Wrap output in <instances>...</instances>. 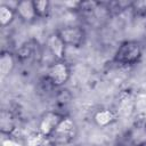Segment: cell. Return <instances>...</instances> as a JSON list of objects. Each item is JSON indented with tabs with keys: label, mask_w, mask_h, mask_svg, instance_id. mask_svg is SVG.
Returning a JSON list of instances; mask_svg holds the SVG:
<instances>
[{
	"label": "cell",
	"mask_w": 146,
	"mask_h": 146,
	"mask_svg": "<svg viewBox=\"0 0 146 146\" xmlns=\"http://www.w3.org/2000/svg\"><path fill=\"white\" fill-rule=\"evenodd\" d=\"M144 54L143 44L137 40H124L113 55V63L123 67H131L140 63Z\"/></svg>",
	"instance_id": "1"
},
{
	"label": "cell",
	"mask_w": 146,
	"mask_h": 146,
	"mask_svg": "<svg viewBox=\"0 0 146 146\" xmlns=\"http://www.w3.org/2000/svg\"><path fill=\"white\" fill-rule=\"evenodd\" d=\"M78 137V124L68 115H65L49 140L56 146H68Z\"/></svg>",
	"instance_id": "2"
},
{
	"label": "cell",
	"mask_w": 146,
	"mask_h": 146,
	"mask_svg": "<svg viewBox=\"0 0 146 146\" xmlns=\"http://www.w3.org/2000/svg\"><path fill=\"white\" fill-rule=\"evenodd\" d=\"M71 66L66 60H54L46 71L44 79L52 88H63L71 79Z\"/></svg>",
	"instance_id": "3"
},
{
	"label": "cell",
	"mask_w": 146,
	"mask_h": 146,
	"mask_svg": "<svg viewBox=\"0 0 146 146\" xmlns=\"http://www.w3.org/2000/svg\"><path fill=\"white\" fill-rule=\"evenodd\" d=\"M66 47L81 48L87 41V32L81 25H64L56 30Z\"/></svg>",
	"instance_id": "4"
},
{
	"label": "cell",
	"mask_w": 146,
	"mask_h": 146,
	"mask_svg": "<svg viewBox=\"0 0 146 146\" xmlns=\"http://www.w3.org/2000/svg\"><path fill=\"white\" fill-rule=\"evenodd\" d=\"M64 116H65V114H63L58 111H55V110H49V111H46L44 113H42L38 121L39 135L43 138L49 139L51 137V135L54 133V131L56 130V128L58 127V124L64 119Z\"/></svg>",
	"instance_id": "5"
},
{
	"label": "cell",
	"mask_w": 146,
	"mask_h": 146,
	"mask_svg": "<svg viewBox=\"0 0 146 146\" xmlns=\"http://www.w3.org/2000/svg\"><path fill=\"white\" fill-rule=\"evenodd\" d=\"M125 140L130 146H146V120L135 121L125 132Z\"/></svg>",
	"instance_id": "6"
},
{
	"label": "cell",
	"mask_w": 146,
	"mask_h": 146,
	"mask_svg": "<svg viewBox=\"0 0 146 146\" xmlns=\"http://www.w3.org/2000/svg\"><path fill=\"white\" fill-rule=\"evenodd\" d=\"M119 117L120 116L116 110H113L110 107H99L94 111L91 116L94 124L100 129H105L113 125L119 121Z\"/></svg>",
	"instance_id": "7"
},
{
	"label": "cell",
	"mask_w": 146,
	"mask_h": 146,
	"mask_svg": "<svg viewBox=\"0 0 146 146\" xmlns=\"http://www.w3.org/2000/svg\"><path fill=\"white\" fill-rule=\"evenodd\" d=\"M14 8L16 11L17 18L24 23L31 24V23H34L35 21L39 19L36 16L35 9H34L33 0H21L18 2H16Z\"/></svg>",
	"instance_id": "8"
},
{
	"label": "cell",
	"mask_w": 146,
	"mask_h": 146,
	"mask_svg": "<svg viewBox=\"0 0 146 146\" xmlns=\"http://www.w3.org/2000/svg\"><path fill=\"white\" fill-rule=\"evenodd\" d=\"M46 47L50 52V55L54 57V60H66L65 55L67 47L59 38V35L56 33V31L48 35L46 41Z\"/></svg>",
	"instance_id": "9"
},
{
	"label": "cell",
	"mask_w": 146,
	"mask_h": 146,
	"mask_svg": "<svg viewBox=\"0 0 146 146\" xmlns=\"http://www.w3.org/2000/svg\"><path fill=\"white\" fill-rule=\"evenodd\" d=\"M16 63L18 62H17L15 52L2 49L0 54V79L1 80L7 79L14 72Z\"/></svg>",
	"instance_id": "10"
},
{
	"label": "cell",
	"mask_w": 146,
	"mask_h": 146,
	"mask_svg": "<svg viewBox=\"0 0 146 146\" xmlns=\"http://www.w3.org/2000/svg\"><path fill=\"white\" fill-rule=\"evenodd\" d=\"M16 116L13 111L3 108L0 113V131L2 135L10 136L16 130Z\"/></svg>",
	"instance_id": "11"
},
{
	"label": "cell",
	"mask_w": 146,
	"mask_h": 146,
	"mask_svg": "<svg viewBox=\"0 0 146 146\" xmlns=\"http://www.w3.org/2000/svg\"><path fill=\"white\" fill-rule=\"evenodd\" d=\"M36 51H38V42L35 40H29L21 44V47L16 50L15 55H16L17 62L26 63L35 56Z\"/></svg>",
	"instance_id": "12"
},
{
	"label": "cell",
	"mask_w": 146,
	"mask_h": 146,
	"mask_svg": "<svg viewBox=\"0 0 146 146\" xmlns=\"http://www.w3.org/2000/svg\"><path fill=\"white\" fill-rule=\"evenodd\" d=\"M133 108H135V98L132 97L131 94H124L121 99L119 100V104H117V114L119 116H127V115H130L132 112H133Z\"/></svg>",
	"instance_id": "13"
},
{
	"label": "cell",
	"mask_w": 146,
	"mask_h": 146,
	"mask_svg": "<svg viewBox=\"0 0 146 146\" xmlns=\"http://www.w3.org/2000/svg\"><path fill=\"white\" fill-rule=\"evenodd\" d=\"M16 18L17 16H16V11L14 7L6 5V3L0 5V24L2 27L10 26Z\"/></svg>",
	"instance_id": "14"
},
{
	"label": "cell",
	"mask_w": 146,
	"mask_h": 146,
	"mask_svg": "<svg viewBox=\"0 0 146 146\" xmlns=\"http://www.w3.org/2000/svg\"><path fill=\"white\" fill-rule=\"evenodd\" d=\"M34 9L39 19L47 18L51 11V3L48 0H33Z\"/></svg>",
	"instance_id": "15"
},
{
	"label": "cell",
	"mask_w": 146,
	"mask_h": 146,
	"mask_svg": "<svg viewBox=\"0 0 146 146\" xmlns=\"http://www.w3.org/2000/svg\"><path fill=\"white\" fill-rule=\"evenodd\" d=\"M129 9H131L138 16H146V0L131 1Z\"/></svg>",
	"instance_id": "16"
},
{
	"label": "cell",
	"mask_w": 146,
	"mask_h": 146,
	"mask_svg": "<svg viewBox=\"0 0 146 146\" xmlns=\"http://www.w3.org/2000/svg\"><path fill=\"white\" fill-rule=\"evenodd\" d=\"M106 146H121L120 144H110V145H106Z\"/></svg>",
	"instance_id": "17"
}]
</instances>
